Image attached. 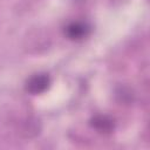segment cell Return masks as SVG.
<instances>
[{"label":"cell","mask_w":150,"mask_h":150,"mask_svg":"<svg viewBox=\"0 0 150 150\" xmlns=\"http://www.w3.org/2000/svg\"><path fill=\"white\" fill-rule=\"evenodd\" d=\"M90 26L87 22L82 21H74L70 22L66 28H64V34L67 35L68 39L70 40H82L87 38L90 34Z\"/></svg>","instance_id":"obj_2"},{"label":"cell","mask_w":150,"mask_h":150,"mask_svg":"<svg viewBox=\"0 0 150 150\" xmlns=\"http://www.w3.org/2000/svg\"><path fill=\"white\" fill-rule=\"evenodd\" d=\"M90 125L101 134H110L115 129L112 118L105 115H96L90 120Z\"/></svg>","instance_id":"obj_3"},{"label":"cell","mask_w":150,"mask_h":150,"mask_svg":"<svg viewBox=\"0 0 150 150\" xmlns=\"http://www.w3.org/2000/svg\"><path fill=\"white\" fill-rule=\"evenodd\" d=\"M50 86V77L48 74L40 73L30 76L25 84V89L27 93L32 95H40L45 93Z\"/></svg>","instance_id":"obj_1"}]
</instances>
